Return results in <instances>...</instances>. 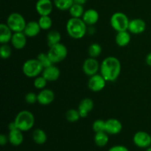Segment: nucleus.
Returning <instances> with one entry per match:
<instances>
[{
  "label": "nucleus",
  "mask_w": 151,
  "mask_h": 151,
  "mask_svg": "<svg viewBox=\"0 0 151 151\" xmlns=\"http://www.w3.org/2000/svg\"><path fill=\"white\" fill-rule=\"evenodd\" d=\"M100 70V74L107 82H114L120 75V61L116 57L109 56L102 61Z\"/></svg>",
  "instance_id": "1"
},
{
  "label": "nucleus",
  "mask_w": 151,
  "mask_h": 151,
  "mask_svg": "<svg viewBox=\"0 0 151 151\" xmlns=\"http://www.w3.org/2000/svg\"><path fill=\"white\" fill-rule=\"evenodd\" d=\"M66 28L68 35L74 39H81L86 34L87 25L82 18L71 17L66 23Z\"/></svg>",
  "instance_id": "2"
},
{
  "label": "nucleus",
  "mask_w": 151,
  "mask_h": 151,
  "mask_svg": "<svg viewBox=\"0 0 151 151\" xmlns=\"http://www.w3.org/2000/svg\"><path fill=\"white\" fill-rule=\"evenodd\" d=\"M14 122L17 126L18 129L23 132L29 131L35 124V116L33 114L29 111H21L17 114Z\"/></svg>",
  "instance_id": "3"
},
{
  "label": "nucleus",
  "mask_w": 151,
  "mask_h": 151,
  "mask_svg": "<svg viewBox=\"0 0 151 151\" xmlns=\"http://www.w3.org/2000/svg\"><path fill=\"white\" fill-rule=\"evenodd\" d=\"M44 67L38 59H29L24 63L22 71L24 75L29 78H35L42 74Z\"/></svg>",
  "instance_id": "4"
},
{
  "label": "nucleus",
  "mask_w": 151,
  "mask_h": 151,
  "mask_svg": "<svg viewBox=\"0 0 151 151\" xmlns=\"http://www.w3.org/2000/svg\"><path fill=\"white\" fill-rule=\"evenodd\" d=\"M129 22L130 20L127 15L122 12H116L114 13L110 19L112 28H114L116 32L128 30Z\"/></svg>",
  "instance_id": "5"
},
{
  "label": "nucleus",
  "mask_w": 151,
  "mask_h": 151,
  "mask_svg": "<svg viewBox=\"0 0 151 151\" xmlns=\"http://www.w3.org/2000/svg\"><path fill=\"white\" fill-rule=\"evenodd\" d=\"M6 24L13 32H24L27 22L22 14L19 13H13L7 17Z\"/></svg>",
  "instance_id": "6"
},
{
  "label": "nucleus",
  "mask_w": 151,
  "mask_h": 151,
  "mask_svg": "<svg viewBox=\"0 0 151 151\" xmlns=\"http://www.w3.org/2000/svg\"><path fill=\"white\" fill-rule=\"evenodd\" d=\"M47 54L52 63H56L63 61V60L66 59L68 54V50L64 44L58 43L55 45L50 47Z\"/></svg>",
  "instance_id": "7"
},
{
  "label": "nucleus",
  "mask_w": 151,
  "mask_h": 151,
  "mask_svg": "<svg viewBox=\"0 0 151 151\" xmlns=\"http://www.w3.org/2000/svg\"><path fill=\"white\" fill-rule=\"evenodd\" d=\"M106 82L101 74H96L90 77L88 82V88L94 92H99L106 87Z\"/></svg>",
  "instance_id": "8"
},
{
  "label": "nucleus",
  "mask_w": 151,
  "mask_h": 151,
  "mask_svg": "<svg viewBox=\"0 0 151 151\" xmlns=\"http://www.w3.org/2000/svg\"><path fill=\"white\" fill-rule=\"evenodd\" d=\"M100 69V65L98 60L94 58H88L86 59L83 64V71L88 77L97 74V72Z\"/></svg>",
  "instance_id": "9"
},
{
  "label": "nucleus",
  "mask_w": 151,
  "mask_h": 151,
  "mask_svg": "<svg viewBox=\"0 0 151 151\" xmlns=\"http://www.w3.org/2000/svg\"><path fill=\"white\" fill-rule=\"evenodd\" d=\"M134 145L140 148H147L151 145V136L145 131H138L133 138Z\"/></svg>",
  "instance_id": "10"
},
{
  "label": "nucleus",
  "mask_w": 151,
  "mask_h": 151,
  "mask_svg": "<svg viewBox=\"0 0 151 151\" xmlns=\"http://www.w3.org/2000/svg\"><path fill=\"white\" fill-rule=\"evenodd\" d=\"M54 3L51 0H38L35 4L37 13L41 16H50L53 10Z\"/></svg>",
  "instance_id": "11"
},
{
  "label": "nucleus",
  "mask_w": 151,
  "mask_h": 151,
  "mask_svg": "<svg viewBox=\"0 0 151 151\" xmlns=\"http://www.w3.org/2000/svg\"><path fill=\"white\" fill-rule=\"evenodd\" d=\"M146 29V23L142 19H134L130 20L128 30L131 33L139 35L145 32Z\"/></svg>",
  "instance_id": "12"
},
{
  "label": "nucleus",
  "mask_w": 151,
  "mask_h": 151,
  "mask_svg": "<svg viewBox=\"0 0 151 151\" xmlns=\"http://www.w3.org/2000/svg\"><path fill=\"white\" fill-rule=\"evenodd\" d=\"M55 100V93L49 88H44L38 94V103L42 106H49Z\"/></svg>",
  "instance_id": "13"
},
{
  "label": "nucleus",
  "mask_w": 151,
  "mask_h": 151,
  "mask_svg": "<svg viewBox=\"0 0 151 151\" xmlns=\"http://www.w3.org/2000/svg\"><path fill=\"white\" fill-rule=\"evenodd\" d=\"M122 124L116 119H109L106 121V131L108 134L116 135L122 131Z\"/></svg>",
  "instance_id": "14"
},
{
  "label": "nucleus",
  "mask_w": 151,
  "mask_h": 151,
  "mask_svg": "<svg viewBox=\"0 0 151 151\" xmlns=\"http://www.w3.org/2000/svg\"><path fill=\"white\" fill-rule=\"evenodd\" d=\"M94 106V101L91 98H84L80 103L78 106V111L81 118H86L88 114L93 110Z\"/></svg>",
  "instance_id": "15"
},
{
  "label": "nucleus",
  "mask_w": 151,
  "mask_h": 151,
  "mask_svg": "<svg viewBox=\"0 0 151 151\" xmlns=\"http://www.w3.org/2000/svg\"><path fill=\"white\" fill-rule=\"evenodd\" d=\"M60 69L53 64L48 67L44 68L42 72L43 76L47 79V81H50V82L57 81L60 78Z\"/></svg>",
  "instance_id": "16"
},
{
  "label": "nucleus",
  "mask_w": 151,
  "mask_h": 151,
  "mask_svg": "<svg viewBox=\"0 0 151 151\" xmlns=\"http://www.w3.org/2000/svg\"><path fill=\"white\" fill-rule=\"evenodd\" d=\"M10 42L15 49L22 50L27 44V35L24 33V32H13Z\"/></svg>",
  "instance_id": "17"
},
{
  "label": "nucleus",
  "mask_w": 151,
  "mask_h": 151,
  "mask_svg": "<svg viewBox=\"0 0 151 151\" xmlns=\"http://www.w3.org/2000/svg\"><path fill=\"white\" fill-rule=\"evenodd\" d=\"M99 19H100L99 13L97 10L92 8L85 10L82 17L83 22L86 24V25H89V26L97 24V22L99 21Z\"/></svg>",
  "instance_id": "18"
},
{
  "label": "nucleus",
  "mask_w": 151,
  "mask_h": 151,
  "mask_svg": "<svg viewBox=\"0 0 151 151\" xmlns=\"http://www.w3.org/2000/svg\"><path fill=\"white\" fill-rule=\"evenodd\" d=\"M41 30V28L38 24V22L30 21L27 23L25 29L24 30V33L27 35V37L33 38V37L37 36Z\"/></svg>",
  "instance_id": "19"
},
{
  "label": "nucleus",
  "mask_w": 151,
  "mask_h": 151,
  "mask_svg": "<svg viewBox=\"0 0 151 151\" xmlns=\"http://www.w3.org/2000/svg\"><path fill=\"white\" fill-rule=\"evenodd\" d=\"M22 132L23 131H20L18 128L12 130V131H9V142L13 146L21 145L24 141V136Z\"/></svg>",
  "instance_id": "20"
},
{
  "label": "nucleus",
  "mask_w": 151,
  "mask_h": 151,
  "mask_svg": "<svg viewBox=\"0 0 151 151\" xmlns=\"http://www.w3.org/2000/svg\"><path fill=\"white\" fill-rule=\"evenodd\" d=\"M13 31L7 26V24H0V43L1 44H7L11 41L13 37Z\"/></svg>",
  "instance_id": "21"
},
{
  "label": "nucleus",
  "mask_w": 151,
  "mask_h": 151,
  "mask_svg": "<svg viewBox=\"0 0 151 151\" xmlns=\"http://www.w3.org/2000/svg\"><path fill=\"white\" fill-rule=\"evenodd\" d=\"M130 33L131 32L128 30L117 32L116 38H115L116 44L120 47H124L128 46L129 44L130 41H131V34Z\"/></svg>",
  "instance_id": "22"
},
{
  "label": "nucleus",
  "mask_w": 151,
  "mask_h": 151,
  "mask_svg": "<svg viewBox=\"0 0 151 151\" xmlns=\"http://www.w3.org/2000/svg\"><path fill=\"white\" fill-rule=\"evenodd\" d=\"M32 139L38 145H44L47 140V135L45 131L41 128H37L32 132Z\"/></svg>",
  "instance_id": "23"
},
{
  "label": "nucleus",
  "mask_w": 151,
  "mask_h": 151,
  "mask_svg": "<svg viewBox=\"0 0 151 151\" xmlns=\"http://www.w3.org/2000/svg\"><path fill=\"white\" fill-rule=\"evenodd\" d=\"M47 44L49 47H52L53 45L60 43L61 40V35L57 30H51L48 32L47 36Z\"/></svg>",
  "instance_id": "24"
},
{
  "label": "nucleus",
  "mask_w": 151,
  "mask_h": 151,
  "mask_svg": "<svg viewBox=\"0 0 151 151\" xmlns=\"http://www.w3.org/2000/svg\"><path fill=\"white\" fill-rule=\"evenodd\" d=\"M94 139L96 145L102 147L108 144L109 139L107 133L106 131H102V132L96 133Z\"/></svg>",
  "instance_id": "25"
},
{
  "label": "nucleus",
  "mask_w": 151,
  "mask_h": 151,
  "mask_svg": "<svg viewBox=\"0 0 151 151\" xmlns=\"http://www.w3.org/2000/svg\"><path fill=\"white\" fill-rule=\"evenodd\" d=\"M69 12L72 18H82L85 10H84L83 5L74 3L69 10Z\"/></svg>",
  "instance_id": "26"
},
{
  "label": "nucleus",
  "mask_w": 151,
  "mask_h": 151,
  "mask_svg": "<svg viewBox=\"0 0 151 151\" xmlns=\"http://www.w3.org/2000/svg\"><path fill=\"white\" fill-rule=\"evenodd\" d=\"M53 3L56 8L64 11L70 9L72 4H74V1L73 0H53Z\"/></svg>",
  "instance_id": "27"
},
{
  "label": "nucleus",
  "mask_w": 151,
  "mask_h": 151,
  "mask_svg": "<svg viewBox=\"0 0 151 151\" xmlns=\"http://www.w3.org/2000/svg\"><path fill=\"white\" fill-rule=\"evenodd\" d=\"M38 24L43 30H48L52 26V20L50 16H41L38 19Z\"/></svg>",
  "instance_id": "28"
},
{
  "label": "nucleus",
  "mask_w": 151,
  "mask_h": 151,
  "mask_svg": "<svg viewBox=\"0 0 151 151\" xmlns=\"http://www.w3.org/2000/svg\"><path fill=\"white\" fill-rule=\"evenodd\" d=\"M88 55L91 58H96L100 56L102 53V47L97 43H93L89 46L88 49Z\"/></svg>",
  "instance_id": "29"
},
{
  "label": "nucleus",
  "mask_w": 151,
  "mask_h": 151,
  "mask_svg": "<svg viewBox=\"0 0 151 151\" xmlns=\"http://www.w3.org/2000/svg\"><path fill=\"white\" fill-rule=\"evenodd\" d=\"M66 118L67 119V121H69V122H76L81 117L78 110L72 109H69V110H68L66 111Z\"/></svg>",
  "instance_id": "30"
},
{
  "label": "nucleus",
  "mask_w": 151,
  "mask_h": 151,
  "mask_svg": "<svg viewBox=\"0 0 151 151\" xmlns=\"http://www.w3.org/2000/svg\"><path fill=\"white\" fill-rule=\"evenodd\" d=\"M37 59L38 60V61L41 63V64L42 65V66L44 68L48 67V66H51V65L53 64L52 61L51 60L50 58L49 57L48 54L47 53L41 52L39 53L37 57Z\"/></svg>",
  "instance_id": "31"
},
{
  "label": "nucleus",
  "mask_w": 151,
  "mask_h": 151,
  "mask_svg": "<svg viewBox=\"0 0 151 151\" xmlns=\"http://www.w3.org/2000/svg\"><path fill=\"white\" fill-rule=\"evenodd\" d=\"M48 81H47L45 78L44 76H41V75H39V76L36 77L35 78L33 81V85L37 89L42 90L44 88H46V86H47V84Z\"/></svg>",
  "instance_id": "32"
},
{
  "label": "nucleus",
  "mask_w": 151,
  "mask_h": 151,
  "mask_svg": "<svg viewBox=\"0 0 151 151\" xmlns=\"http://www.w3.org/2000/svg\"><path fill=\"white\" fill-rule=\"evenodd\" d=\"M0 55L2 59H8L12 55V48L7 44H1L0 47Z\"/></svg>",
  "instance_id": "33"
},
{
  "label": "nucleus",
  "mask_w": 151,
  "mask_h": 151,
  "mask_svg": "<svg viewBox=\"0 0 151 151\" xmlns=\"http://www.w3.org/2000/svg\"><path fill=\"white\" fill-rule=\"evenodd\" d=\"M92 129L95 133L102 132L106 130V121L103 119H97L92 124Z\"/></svg>",
  "instance_id": "34"
},
{
  "label": "nucleus",
  "mask_w": 151,
  "mask_h": 151,
  "mask_svg": "<svg viewBox=\"0 0 151 151\" xmlns=\"http://www.w3.org/2000/svg\"><path fill=\"white\" fill-rule=\"evenodd\" d=\"M25 102L27 103L29 105L35 104V103L38 102V94H36L35 93L32 92H28L27 94L25 95Z\"/></svg>",
  "instance_id": "35"
},
{
  "label": "nucleus",
  "mask_w": 151,
  "mask_h": 151,
  "mask_svg": "<svg viewBox=\"0 0 151 151\" xmlns=\"http://www.w3.org/2000/svg\"><path fill=\"white\" fill-rule=\"evenodd\" d=\"M109 151H129V150L123 145H115L111 147Z\"/></svg>",
  "instance_id": "36"
},
{
  "label": "nucleus",
  "mask_w": 151,
  "mask_h": 151,
  "mask_svg": "<svg viewBox=\"0 0 151 151\" xmlns=\"http://www.w3.org/2000/svg\"><path fill=\"white\" fill-rule=\"evenodd\" d=\"M8 142V137H7V136L4 135V134H1V135H0V145H1V146L5 145Z\"/></svg>",
  "instance_id": "37"
},
{
  "label": "nucleus",
  "mask_w": 151,
  "mask_h": 151,
  "mask_svg": "<svg viewBox=\"0 0 151 151\" xmlns=\"http://www.w3.org/2000/svg\"><path fill=\"white\" fill-rule=\"evenodd\" d=\"M145 61H146V63H147L148 66H151V52H149L148 54L147 55V56H146Z\"/></svg>",
  "instance_id": "38"
},
{
  "label": "nucleus",
  "mask_w": 151,
  "mask_h": 151,
  "mask_svg": "<svg viewBox=\"0 0 151 151\" xmlns=\"http://www.w3.org/2000/svg\"><path fill=\"white\" fill-rule=\"evenodd\" d=\"M8 128H9V131H12V130L16 129V128H17V126H16L15 122L13 121V122H10V123H9Z\"/></svg>",
  "instance_id": "39"
},
{
  "label": "nucleus",
  "mask_w": 151,
  "mask_h": 151,
  "mask_svg": "<svg viewBox=\"0 0 151 151\" xmlns=\"http://www.w3.org/2000/svg\"><path fill=\"white\" fill-rule=\"evenodd\" d=\"M74 3L75 4H81V5H83L85 4L87 2L88 0H73Z\"/></svg>",
  "instance_id": "40"
},
{
  "label": "nucleus",
  "mask_w": 151,
  "mask_h": 151,
  "mask_svg": "<svg viewBox=\"0 0 151 151\" xmlns=\"http://www.w3.org/2000/svg\"><path fill=\"white\" fill-rule=\"evenodd\" d=\"M145 151H151V147H150H150H147V148L146 149Z\"/></svg>",
  "instance_id": "41"
}]
</instances>
